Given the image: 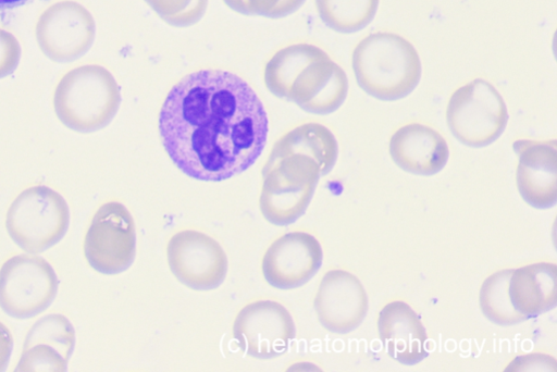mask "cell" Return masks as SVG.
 Segmentation results:
<instances>
[{"mask_svg": "<svg viewBox=\"0 0 557 372\" xmlns=\"http://www.w3.org/2000/svg\"><path fill=\"white\" fill-rule=\"evenodd\" d=\"M377 330L386 352L399 363L417 364L429 356L425 327L408 303L396 300L384 306Z\"/></svg>", "mask_w": 557, "mask_h": 372, "instance_id": "16", "label": "cell"}, {"mask_svg": "<svg viewBox=\"0 0 557 372\" xmlns=\"http://www.w3.org/2000/svg\"><path fill=\"white\" fill-rule=\"evenodd\" d=\"M360 88L381 101L409 96L421 79V61L413 46L398 35L377 33L364 38L352 54Z\"/></svg>", "mask_w": 557, "mask_h": 372, "instance_id": "3", "label": "cell"}, {"mask_svg": "<svg viewBox=\"0 0 557 372\" xmlns=\"http://www.w3.org/2000/svg\"><path fill=\"white\" fill-rule=\"evenodd\" d=\"M172 273L194 290H211L223 284L228 259L223 247L211 236L197 231H183L168 246Z\"/></svg>", "mask_w": 557, "mask_h": 372, "instance_id": "11", "label": "cell"}, {"mask_svg": "<svg viewBox=\"0 0 557 372\" xmlns=\"http://www.w3.org/2000/svg\"><path fill=\"white\" fill-rule=\"evenodd\" d=\"M294 153L313 159L320 168L321 176H324L336 164L338 144L334 134L327 127L318 123H309L283 136L274 146L269 161Z\"/></svg>", "mask_w": 557, "mask_h": 372, "instance_id": "19", "label": "cell"}, {"mask_svg": "<svg viewBox=\"0 0 557 372\" xmlns=\"http://www.w3.org/2000/svg\"><path fill=\"white\" fill-rule=\"evenodd\" d=\"M556 360L544 354H531L513 359L505 371H556Z\"/></svg>", "mask_w": 557, "mask_h": 372, "instance_id": "27", "label": "cell"}, {"mask_svg": "<svg viewBox=\"0 0 557 372\" xmlns=\"http://www.w3.org/2000/svg\"><path fill=\"white\" fill-rule=\"evenodd\" d=\"M314 309L326 331L347 334L364 320L369 309L368 295L357 276L344 270H332L320 283Z\"/></svg>", "mask_w": 557, "mask_h": 372, "instance_id": "14", "label": "cell"}, {"mask_svg": "<svg viewBox=\"0 0 557 372\" xmlns=\"http://www.w3.org/2000/svg\"><path fill=\"white\" fill-rule=\"evenodd\" d=\"M446 121L459 142L471 148H483L504 133L508 111L498 91L490 83L476 79L453 94Z\"/></svg>", "mask_w": 557, "mask_h": 372, "instance_id": "7", "label": "cell"}, {"mask_svg": "<svg viewBox=\"0 0 557 372\" xmlns=\"http://www.w3.org/2000/svg\"><path fill=\"white\" fill-rule=\"evenodd\" d=\"M380 0H315L321 21L339 34H355L374 20Z\"/></svg>", "mask_w": 557, "mask_h": 372, "instance_id": "20", "label": "cell"}, {"mask_svg": "<svg viewBox=\"0 0 557 372\" xmlns=\"http://www.w3.org/2000/svg\"><path fill=\"white\" fill-rule=\"evenodd\" d=\"M515 309L528 319L555 308L557 303V266L549 262L512 270L509 288Z\"/></svg>", "mask_w": 557, "mask_h": 372, "instance_id": "18", "label": "cell"}, {"mask_svg": "<svg viewBox=\"0 0 557 372\" xmlns=\"http://www.w3.org/2000/svg\"><path fill=\"white\" fill-rule=\"evenodd\" d=\"M60 280L45 258L18 255L0 268V308L16 319L45 312L55 300Z\"/></svg>", "mask_w": 557, "mask_h": 372, "instance_id": "8", "label": "cell"}, {"mask_svg": "<svg viewBox=\"0 0 557 372\" xmlns=\"http://www.w3.org/2000/svg\"><path fill=\"white\" fill-rule=\"evenodd\" d=\"M159 127L176 166L203 182L226 181L250 169L269 137L268 113L256 91L223 71H200L177 84Z\"/></svg>", "mask_w": 557, "mask_h": 372, "instance_id": "1", "label": "cell"}, {"mask_svg": "<svg viewBox=\"0 0 557 372\" xmlns=\"http://www.w3.org/2000/svg\"><path fill=\"white\" fill-rule=\"evenodd\" d=\"M92 15L81 4L63 2L49 9L37 26V41L42 53L60 64L86 55L96 40Z\"/></svg>", "mask_w": 557, "mask_h": 372, "instance_id": "12", "label": "cell"}, {"mask_svg": "<svg viewBox=\"0 0 557 372\" xmlns=\"http://www.w3.org/2000/svg\"><path fill=\"white\" fill-rule=\"evenodd\" d=\"M320 177L318 163L304 154L268 161L260 197L262 215L277 226L295 223L306 213Z\"/></svg>", "mask_w": 557, "mask_h": 372, "instance_id": "6", "label": "cell"}, {"mask_svg": "<svg viewBox=\"0 0 557 372\" xmlns=\"http://www.w3.org/2000/svg\"><path fill=\"white\" fill-rule=\"evenodd\" d=\"M45 343L57 348L71 360L76 347V331L71 320L61 313H51L34 324L25 344Z\"/></svg>", "mask_w": 557, "mask_h": 372, "instance_id": "22", "label": "cell"}, {"mask_svg": "<svg viewBox=\"0 0 557 372\" xmlns=\"http://www.w3.org/2000/svg\"><path fill=\"white\" fill-rule=\"evenodd\" d=\"M264 82L275 97L318 115L337 111L349 89L344 70L326 52L307 44L275 53L267 64Z\"/></svg>", "mask_w": 557, "mask_h": 372, "instance_id": "2", "label": "cell"}, {"mask_svg": "<svg viewBox=\"0 0 557 372\" xmlns=\"http://www.w3.org/2000/svg\"><path fill=\"white\" fill-rule=\"evenodd\" d=\"M512 270H502L488 276L479 294L480 308L491 322L502 326L521 323L528 318L512 306L508 293Z\"/></svg>", "mask_w": 557, "mask_h": 372, "instance_id": "21", "label": "cell"}, {"mask_svg": "<svg viewBox=\"0 0 557 372\" xmlns=\"http://www.w3.org/2000/svg\"><path fill=\"white\" fill-rule=\"evenodd\" d=\"M233 334L246 356L273 359L288 351L297 328L292 314L282 303L258 300L240 310Z\"/></svg>", "mask_w": 557, "mask_h": 372, "instance_id": "10", "label": "cell"}, {"mask_svg": "<svg viewBox=\"0 0 557 372\" xmlns=\"http://www.w3.org/2000/svg\"><path fill=\"white\" fill-rule=\"evenodd\" d=\"M14 350V337L11 330L0 322V372L5 371L10 364Z\"/></svg>", "mask_w": 557, "mask_h": 372, "instance_id": "28", "label": "cell"}, {"mask_svg": "<svg viewBox=\"0 0 557 372\" xmlns=\"http://www.w3.org/2000/svg\"><path fill=\"white\" fill-rule=\"evenodd\" d=\"M84 251L88 263L102 274H120L131 268L137 252L136 224L124 204L111 201L97 211Z\"/></svg>", "mask_w": 557, "mask_h": 372, "instance_id": "9", "label": "cell"}, {"mask_svg": "<svg viewBox=\"0 0 557 372\" xmlns=\"http://www.w3.org/2000/svg\"><path fill=\"white\" fill-rule=\"evenodd\" d=\"M306 0H224L232 11L245 16L280 20L293 15Z\"/></svg>", "mask_w": 557, "mask_h": 372, "instance_id": "25", "label": "cell"}, {"mask_svg": "<svg viewBox=\"0 0 557 372\" xmlns=\"http://www.w3.org/2000/svg\"><path fill=\"white\" fill-rule=\"evenodd\" d=\"M519 162L518 191L529 206L544 210L557 200V145L552 141L517 140L512 145Z\"/></svg>", "mask_w": 557, "mask_h": 372, "instance_id": "15", "label": "cell"}, {"mask_svg": "<svg viewBox=\"0 0 557 372\" xmlns=\"http://www.w3.org/2000/svg\"><path fill=\"white\" fill-rule=\"evenodd\" d=\"M22 60V47L17 38L0 29V79L14 74Z\"/></svg>", "mask_w": 557, "mask_h": 372, "instance_id": "26", "label": "cell"}, {"mask_svg": "<svg viewBox=\"0 0 557 372\" xmlns=\"http://www.w3.org/2000/svg\"><path fill=\"white\" fill-rule=\"evenodd\" d=\"M168 25L187 28L198 24L207 13L209 0H145Z\"/></svg>", "mask_w": 557, "mask_h": 372, "instance_id": "23", "label": "cell"}, {"mask_svg": "<svg viewBox=\"0 0 557 372\" xmlns=\"http://www.w3.org/2000/svg\"><path fill=\"white\" fill-rule=\"evenodd\" d=\"M69 363L70 360H67L57 348L45 343H36L24 345L23 355L16 371L65 372L69 370Z\"/></svg>", "mask_w": 557, "mask_h": 372, "instance_id": "24", "label": "cell"}, {"mask_svg": "<svg viewBox=\"0 0 557 372\" xmlns=\"http://www.w3.org/2000/svg\"><path fill=\"white\" fill-rule=\"evenodd\" d=\"M30 2H33V0H0V12L16 10Z\"/></svg>", "mask_w": 557, "mask_h": 372, "instance_id": "29", "label": "cell"}, {"mask_svg": "<svg viewBox=\"0 0 557 372\" xmlns=\"http://www.w3.org/2000/svg\"><path fill=\"white\" fill-rule=\"evenodd\" d=\"M71 226V209L66 199L48 186L24 190L7 214L10 237L23 250L41 253L58 245Z\"/></svg>", "mask_w": 557, "mask_h": 372, "instance_id": "5", "label": "cell"}, {"mask_svg": "<svg viewBox=\"0 0 557 372\" xmlns=\"http://www.w3.org/2000/svg\"><path fill=\"white\" fill-rule=\"evenodd\" d=\"M389 154L395 164L405 172L433 176L447 164L449 149L446 140L433 128L410 124L393 135Z\"/></svg>", "mask_w": 557, "mask_h": 372, "instance_id": "17", "label": "cell"}, {"mask_svg": "<svg viewBox=\"0 0 557 372\" xmlns=\"http://www.w3.org/2000/svg\"><path fill=\"white\" fill-rule=\"evenodd\" d=\"M323 249L305 232H293L276 239L262 260L267 282L278 289H294L308 283L321 269Z\"/></svg>", "mask_w": 557, "mask_h": 372, "instance_id": "13", "label": "cell"}, {"mask_svg": "<svg viewBox=\"0 0 557 372\" xmlns=\"http://www.w3.org/2000/svg\"><path fill=\"white\" fill-rule=\"evenodd\" d=\"M122 104V91L112 73L86 65L67 73L57 87L54 110L71 131L92 134L109 126Z\"/></svg>", "mask_w": 557, "mask_h": 372, "instance_id": "4", "label": "cell"}]
</instances>
